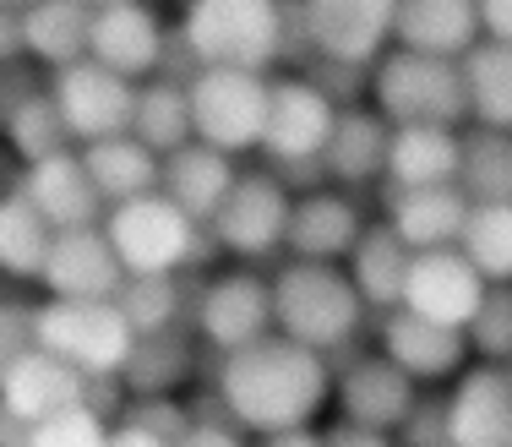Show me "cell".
Here are the masks:
<instances>
[{"mask_svg": "<svg viewBox=\"0 0 512 447\" xmlns=\"http://www.w3.org/2000/svg\"><path fill=\"white\" fill-rule=\"evenodd\" d=\"M267 77L273 71H235V66H197L186 77L191 99V137L207 148L256 153L262 148V120H267Z\"/></svg>", "mask_w": 512, "mask_h": 447, "instance_id": "cell-6", "label": "cell"}, {"mask_svg": "<svg viewBox=\"0 0 512 447\" xmlns=\"http://www.w3.org/2000/svg\"><path fill=\"white\" fill-rule=\"evenodd\" d=\"M17 180H22V159L6 148V142H0V197H6V191H17Z\"/></svg>", "mask_w": 512, "mask_h": 447, "instance_id": "cell-51", "label": "cell"}, {"mask_svg": "<svg viewBox=\"0 0 512 447\" xmlns=\"http://www.w3.org/2000/svg\"><path fill=\"white\" fill-rule=\"evenodd\" d=\"M393 442L398 447H453V442H447V398L431 393V388H420V393H414V404H409V415L398 420Z\"/></svg>", "mask_w": 512, "mask_h": 447, "instance_id": "cell-41", "label": "cell"}, {"mask_svg": "<svg viewBox=\"0 0 512 447\" xmlns=\"http://www.w3.org/2000/svg\"><path fill=\"white\" fill-rule=\"evenodd\" d=\"M256 447H322V431L311 426H289V431H267Z\"/></svg>", "mask_w": 512, "mask_h": 447, "instance_id": "cell-49", "label": "cell"}, {"mask_svg": "<svg viewBox=\"0 0 512 447\" xmlns=\"http://www.w3.org/2000/svg\"><path fill=\"white\" fill-rule=\"evenodd\" d=\"M88 6H109V0H88Z\"/></svg>", "mask_w": 512, "mask_h": 447, "instance_id": "cell-53", "label": "cell"}, {"mask_svg": "<svg viewBox=\"0 0 512 447\" xmlns=\"http://www.w3.org/2000/svg\"><path fill=\"white\" fill-rule=\"evenodd\" d=\"M393 44L398 50L463 60L480 44V6L474 0H398Z\"/></svg>", "mask_w": 512, "mask_h": 447, "instance_id": "cell-23", "label": "cell"}, {"mask_svg": "<svg viewBox=\"0 0 512 447\" xmlns=\"http://www.w3.org/2000/svg\"><path fill=\"white\" fill-rule=\"evenodd\" d=\"M365 208L355 191L344 186H311L295 191L289 208V229H284V251L306 262H344L355 251V240L365 235Z\"/></svg>", "mask_w": 512, "mask_h": 447, "instance_id": "cell-17", "label": "cell"}, {"mask_svg": "<svg viewBox=\"0 0 512 447\" xmlns=\"http://www.w3.org/2000/svg\"><path fill=\"white\" fill-rule=\"evenodd\" d=\"M289 208H295V191L273 175V169H240L235 186H229L224 208L207 224V240H213L224 257L235 262H267L273 251H284V229H289Z\"/></svg>", "mask_w": 512, "mask_h": 447, "instance_id": "cell-8", "label": "cell"}, {"mask_svg": "<svg viewBox=\"0 0 512 447\" xmlns=\"http://www.w3.org/2000/svg\"><path fill=\"white\" fill-rule=\"evenodd\" d=\"M175 39L191 66L273 71L289 55L311 60L295 0H186Z\"/></svg>", "mask_w": 512, "mask_h": 447, "instance_id": "cell-2", "label": "cell"}, {"mask_svg": "<svg viewBox=\"0 0 512 447\" xmlns=\"http://www.w3.org/2000/svg\"><path fill=\"white\" fill-rule=\"evenodd\" d=\"M338 104L306 77V71H289V77H267V120H262V159L267 164H311L322 159L327 137H333Z\"/></svg>", "mask_w": 512, "mask_h": 447, "instance_id": "cell-11", "label": "cell"}, {"mask_svg": "<svg viewBox=\"0 0 512 447\" xmlns=\"http://www.w3.org/2000/svg\"><path fill=\"white\" fill-rule=\"evenodd\" d=\"M371 306L360 300L355 279L344 273V262H306L289 257L273 273V328L295 344L316 349V355L338 360L360 344Z\"/></svg>", "mask_w": 512, "mask_h": 447, "instance_id": "cell-3", "label": "cell"}, {"mask_svg": "<svg viewBox=\"0 0 512 447\" xmlns=\"http://www.w3.org/2000/svg\"><path fill=\"white\" fill-rule=\"evenodd\" d=\"M458 66H463V93H469V120L512 131V44L480 39Z\"/></svg>", "mask_w": 512, "mask_h": 447, "instance_id": "cell-32", "label": "cell"}, {"mask_svg": "<svg viewBox=\"0 0 512 447\" xmlns=\"http://www.w3.org/2000/svg\"><path fill=\"white\" fill-rule=\"evenodd\" d=\"M99 224H104V235H109V246H115L126 273H186L213 246L207 229L197 219H186L164 191H142V197L109 202Z\"/></svg>", "mask_w": 512, "mask_h": 447, "instance_id": "cell-5", "label": "cell"}, {"mask_svg": "<svg viewBox=\"0 0 512 447\" xmlns=\"http://www.w3.org/2000/svg\"><path fill=\"white\" fill-rule=\"evenodd\" d=\"M50 88V71L44 66H33L28 55H17V60H0V131H6V120L22 110V104L33 99V93H44Z\"/></svg>", "mask_w": 512, "mask_h": 447, "instance_id": "cell-42", "label": "cell"}, {"mask_svg": "<svg viewBox=\"0 0 512 447\" xmlns=\"http://www.w3.org/2000/svg\"><path fill=\"white\" fill-rule=\"evenodd\" d=\"M180 6H186V0H180Z\"/></svg>", "mask_w": 512, "mask_h": 447, "instance_id": "cell-55", "label": "cell"}, {"mask_svg": "<svg viewBox=\"0 0 512 447\" xmlns=\"http://www.w3.org/2000/svg\"><path fill=\"white\" fill-rule=\"evenodd\" d=\"M0 6H17V11H28V6H33V0H0Z\"/></svg>", "mask_w": 512, "mask_h": 447, "instance_id": "cell-52", "label": "cell"}, {"mask_svg": "<svg viewBox=\"0 0 512 447\" xmlns=\"http://www.w3.org/2000/svg\"><path fill=\"white\" fill-rule=\"evenodd\" d=\"M235 175H240V164L229 159V153H218V148H207V142L191 137L186 148L164 153V164H158V191H164L186 219H197L207 229L213 213L224 208Z\"/></svg>", "mask_w": 512, "mask_h": 447, "instance_id": "cell-21", "label": "cell"}, {"mask_svg": "<svg viewBox=\"0 0 512 447\" xmlns=\"http://www.w3.org/2000/svg\"><path fill=\"white\" fill-rule=\"evenodd\" d=\"M213 404L224 409V420H235L240 431H256V437L311 426L333 404V360L273 328L256 344L218 355Z\"/></svg>", "mask_w": 512, "mask_h": 447, "instance_id": "cell-1", "label": "cell"}, {"mask_svg": "<svg viewBox=\"0 0 512 447\" xmlns=\"http://www.w3.org/2000/svg\"><path fill=\"white\" fill-rule=\"evenodd\" d=\"M131 137L148 142V148L164 159V153L186 148L191 142V99H186V77H158L137 82V110H131Z\"/></svg>", "mask_w": 512, "mask_h": 447, "instance_id": "cell-31", "label": "cell"}, {"mask_svg": "<svg viewBox=\"0 0 512 447\" xmlns=\"http://www.w3.org/2000/svg\"><path fill=\"white\" fill-rule=\"evenodd\" d=\"M82 164H88V180L93 191L109 202H126V197H142V191H158V153L148 142H137L131 131H120V137H104V142H88V148H77Z\"/></svg>", "mask_w": 512, "mask_h": 447, "instance_id": "cell-30", "label": "cell"}, {"mask_svg": "<svg viewBox=\"0 0 512 447\" xmlns=\"http://www.w3.org/2000/svg\"><path fill=\"white\" fill-rule=\"evenodd\" d=\"M480 6V39L512 44V0H474Z\"/></svg>", "mask_w": 512, "mask_h": 447, "instance_id": "cell-46", "label": "cell"}, {"mask_svg": "<svg viewBox=\"0 0 512 447\" xmlns=\"http://www.w3.org/2000/svg\"><path fill=\"white\" fill-rule=\"evenodd\" d=\"M17 191L39 208V219L50 229H82V224L104 219V197L93 191L88 164H82L77 148H60V153H50V159L22 164Z\"/></svg>", "mask_w": 512, "mask_h": 447, "instance_id": "cell-20", "label": "cell"}, {"mask_svg": "<svg viewBox=\"0 0 512 447\" xmlns=\"http://www.w3.org/2000/svg\"><path fill=\"white\" fill-rule=\"evenodd\" d=\"M109 426H115V420H109L99 404L82 398V404H66V409H55V415L33 420L28 447H104Z\"/></svg>", "mask_w": 512, "mask_h": 447, "instance_id": "cell-39", "label": "cell"}, {"mask_svg": "<svg viewBox=\"0 0 512 447\" xmlns=\"http://www.w3.org/2000/svg\"><path fill=\"white\" fill-rule=\"evenodd\" d=\"M191 371H197V344L180 328H164V333H142L131 344L115 382L126 388V398H164V393L186 388Z\"/></svg>", "mask_w": 512, "mask_h": 447, "instance_id": "cell-28", "label": "cell"}, {"mask_svg": "<svg viewBox=\"0 0 512 447\" xmlns=\"http://www.w3.org/2000/svg\"><path fill=\"white\" fill-rule=\"evenodd\" d=\"M126 415L137 420V426L158 431V437H169V442H175L180 431L191 426V409L180 404V393H164V398H131V404H126Z\"/></svg>", "mask_w": 512, "mask_h": 447, "instance_id": "cell-43", "label": "cell"}, {"mask_svg": "<svg viewBox=\"0 0 512 447\" xmlns=\"http://www.w3.org/2000/svg\"><path fill=\"white\" fill-rule=\"evenodd\" d=\"M382 219L409 251L458 246L463 219H469V197L458 186H387Z\"/></svg>", "mask_w": 512, "mask_h": 447, "instance_id": "cell-22", "label": "cell"}, {"mask_svg": "<svg viewBox=\"0 0 512 447\" xmlns=\"http://www.w3.org/2000/svg\"><path fill=\"white\" fill-rule=\"evenodd\" d=\"M39 344V300L0 295V377Z\"/></svg>", "mask_w": 512, "mask_h": 447, "instance_id": "cell-40", "label": "cell"}, {"mask_svg": "<svg viewBox=\"0 0 512 447\" xmlns=\"http://www.w3.org/2000/svg\"><path fill=\"white\" fill-rule=\"evenodd\" d=\"M17 55H22V11L0 6V60H17Z\"/></svg>", "mask_w": 512, "mask_h": 447, "instance_id": "cell-48", "label": "cell"}, {"mask_svg": "<svg viewBox=\"0 0 512 447\" xmlns=\"http://www.w3.org/2000/svg\"><path fill=\"white\" fill-rule=\"evenodd\" d=\"M93 6L88 0H33L22 11V55L44 71H60L88 55Z\"/></svg>", "mask_w": 512, "mask_h": 447, "instance_id": "cell-27", "label": "cell"}, {"mask_svg": "<svg viewBox=\"0 0 512 447\" xmlns=\"http://www.w3.org/2000/svg\"><path fill=\"white\" fill-rule=\"evenodd\" d=\"M447 442L453 447H512V377L507 366L458 371V388L447 393Z\"/></svg>", "mask_w": 512, "mask_h": 447, "instance_id": "cell-19", "label": "cell"}, {"mask_svg": "<svg viewBox=\"0 0 512 447\" xmlns=\"http://www.w3.org/2000/svg\"><path fill=\"white\" fill-rule=\"evenodd\" d=\"M480 295H485V273L458 246H431V251H414L409 257L404 300L398 306L420 311L431 322H447V328H469Z\"/></svg>", "mask_w": 512, "mask_h": 447, "instance_id": "cell-16", "label": "cell"}, {"mask_svg": "<svg viewBox=\"0 0 512 447\" xmlns=\"http://www.w3.org/2000/svg\"><path fill=\"white\" fill-rule=\"evenodd\" d=\"M0 142H6V148L17 153L22 164H33V159H50V153L71 148V137H66V126H60V110H55L50 88H44V93H33V99H28L17 115L6 120V131H0Z\"/></svg>", "mask_w": 512, "mask_h": 447, "instance_id": "cell-37", "label": "cell"}, {"mask_svg": "<svg viewBox=\"0 0 512 447\" xmlns=\"http://www.w3.org/2000/svg\"><path fill=\"white\" fill-rule=\"evenodd\" d=\"M376 349H382L404 377L420 382V388L458 377L463 360H469V338H463V328L431 322V317H420V311H409V306L382 311V322H376Z\"/></svg>", "mask_w": 512, "mask_h": 447, "instance_id": "cell-15", "label": "cell"}, {"mask_svg": "<svg viewBox=\"0 0 512 447\" xmlns=\"http://www.w3.org/2000/svg\"><path fill=\"white\" fill-rule=\"evenodd\" d=\"M409 257L414 251L404 246V240L387 229V219L365 224V235L355 240V251L344 257V273L355 279L360 300L382 317V311H393L398 300H404V273H409Z\"/></svg>", "mask_w": 512, "mask_h": 447, "instance_id": "cell-29", "label": "cell"}, {"mask_svg": "<svg viewBox=\"0 0 512 447\" xmlns=\"http://www.w3.org/2000/svg\"><path fill=\"white\" fill-rule=\"evenodd\" d=\"M50 300H115V289L126 284L115 246H109L104 224H82V229H55L50 251H44L39 279Z\"/></svg>", "mask_w": 512, "mask_h": 447, "instance_id": "cell-14", "label": "cell"}, {"mask_svg": "<svg viewBox=\"0 0 512 447\" xmlns=\"http://www.w3.org/2000/svg\"><path fill=\"white\" fill-rule=\"evenodd\" d=\"M322 447H398V442H393V431L360 426V420H338V426L322 431Z\"/></svg>", "mask_w": 512, "mask_h": 447, "instance_id": "cell-45", "label": "cell"}, {"mask_svg": "<svg viewBox=\"0 0 512 447\" xmlns=\"http://www.w3.org/2000/svg\"><path fill=\"white\" fill-rule=\"evenodd\" d=\"M28 420H22V415H11V409L6 404H0V447H28Z\"/></svg>", "mask_w": 512, "mask_h": 447, "instance_id": "cell-50", "label": "cell"}, {"mask_svg": "<svg viewBox=\"0 0 512 447\" xmlns=\"http://www.w3.org/2000/svg\"><path fill=\"white\" fill-rule=\"evenodd\" d=\"M393 11L398 0H295L300 33L316 60L338 66H376L393 44Z\"/></svg>", "mask_w": 512, "mask_h": 447, "instance_id": "cell-10", "label": "cell"}, {"mask_svg": "<svg viewBox=\"0 0 512 447\" xmlns=\"http://www.w3.org/2000/svg\"><path fill=\"white\" fill-rule=\"evenodd\" d=\"M175 447H251L240 437L235 420H207V415H191V426L175 437Z\"/></svg>", "mask_w": 512, "mask_h": 447, "instance_id": "cell-44", "label": "cell"}, {"mask_svg": "<svg viewBox=\"0 0 512 447\" xmlns=\"http://www.w3.org/2000/svg\"><path fill=\"white\" fill-rule=\"evenodd\" d=\"M458 191L469 202H512V131H496V126L463 131Z\"/></svg>", "mask_w": 512, "mask_h": 447, "instance_id": "cell-33", "label": "cell"}, {"mask_svg": "<svg viewBox=\"0 0 512 447\" xmlns=\"http://www.w3.org/2000/svg\"><path fill=\"white\" fill-rule=\"evenodd\" d=\"M50 99L60 110V126H66L71 148H88V142H104V137L131 131L137 82L82 55V60H71V66L50 71Z\"/></svg>", "mask_w": 512, "mask_h": 447, "instance_id": "cell-9", "label": "cell"}, {"mask_svg": "<svg viewBox=\"0 0 512 447\" xmlns=\"http://www.w3.org/2000/svg\"><path fill=\"white\" fill-rule=\"evenodd\" d=\"M458 251L485 273V284H512V202H469Z\"/></svg>", "mask_w": 512, "mask_h": 447, "instance_id": "cell-35", "label": "cell"}, {"mask_svg": "<svg viewBox=\"0 0 512 447\" xmlns=\"http://www.w3.org/2000/svg\"><path fill=\"white\" fill-rule=\"evenodd\" d=\"M371 110L387 126H463L469 120L463 66L387 44L382 60L371 66Z\"/></svg>", "mask_w": 512, "mask_h": 447, "instance_id": "cell-4", "label": "cell"}, {"mask_svg": "<svg viewBox=\"0 0 512 447\" xmlns=\"http://www.w3.org/2000/svg\"><path fill=\"white\" fill-rule=\"evenodd\" d=\"M104 447H175V442L158 437V431H148V426H137L131 415H120L115 426H109V442Z\"/></svg>", "mask_w": 512, "mask_h": 447, "instance_id": "cell-47", "label": "cell"}, {"mask_svg": "<svg viewBox=\"0 0 512 447\" xmlns=\"http://www.w3.org/2000/svg\"><path fill=\"white\" fill-rule=\"evenodd\" d=\"M131 344L137 333L115 300H39V349L77 366L88 382L120 377Z\"/></svg>", "mask_w": 512, "mask_h": 447, "instance_id": "cell-7", "label": "cell"}, {"mask_svg": "<svg viewBox=\"0 0 512 447\" xmlns=\"http://www.w3.org/2000/svg\"><path fill=\"white\" fill-rule=\"evenodd\" d=\"M420 382L404 377L393 360L376 349V355H338L333 360V398H338V415L344 420H360V426H376V431H398V420L409 415Z\"/></svg>", "mask_w": 512, "mask_h": 447, "instance_id": "cell-18", "label": "cell"}, {"mask_svg": "<svg viewBox=\"0 0 512 447\" xmlns=\"http://www.w3.org/2000/svg\"><path fill=\"white\" fill-rule=\"evenodd\" d=\"M82 398H88V377H82L77 366H66L60 355H50V349H39V344L0 377V404H6L11 415H22L28 426L44 415H55V409H66V404H82Z\"/></svg>", "mask_w": 512, "mask_h": 447, "instance_id": "cell-25", "label": "cell"}, {"mask_svg": "<svg viewBox=\"0 0 512 447\" xmlns=\"http://www.w3.org/2000/svg\"><path fill=\"white\" fill-rule=\"evenodd\" d=\"M197 338L213 355H229L240 344H256L262 333H273V279L240 262L229 273H213L197 289Z\"/></svg>", "mask_w": 512, "mask_h": 447, "instance_id": "cell-12", "label": "cell"}, {"mask_svg": "<svg viewBox=\"0 0 512 447\" xmlns=\"http://www.w3.org/2000/svg\"><path fill=\"white\" fill-rule=\"evenodd\" d=\"M115 306L137 338L164 333V328H180L186 289H180V273H126V284L115 289Z\"/></svg>", "mask_w": 512, "mask_h": 447, "instance_id": "cell-36", "label": "cell"}, {"mask_svg": "<svg viewBox=\"0 0 512 447\" xmlns=\"http://www.w3.org/2000/svg\"><path fill=\"white\" fill-rule=\"evenodd\" d=\"M50 235L55 229L39 219L22 191H6L0 197V279L11 284H33L44 268V251H50Z\"/></svg>", "mask_w": 512, "mask_h": 447, "instance_id": "cell-34", "label": "cell"}, {"mask_svg": "<svg viewBox=\"0 0 512 447\" xmlns=\"http://www.w3.org/2000/svg\"><path fill=\"white\" fill-rule=\"evenodd\" d=\"M463 338H469V349L480 360L507 366L512 360V284H485V295H480V306H474Z\"/></svg>", "mask_w": 512, "mask_h": 447, "instance_id": "cell-38", "label": "cell"}, {"mask_svg": "<svg viewBox=\"0 0 512 447\" xmlns=\"http://www.w3.org/2000/svg\"><path fill=\"white\" fill-rule=\"evenodd\" d=\"M458 126H393L387 137V186H458Z\"/></svg>", "mask_w": 512, "mask_h": 447, "instance_id": "cell-26", "label": "cell"}, {"mask_svg": "<svg viewBox=\"0 0 512 447\" xmlns=\"http://www.w3.org/2000/svg\"><path fill=\"white\" fill-rule=\"evenodd\" d=\"M88 60H99V66L120 71L131 82L158 77L169 60V28L153 11V0H109V6H93Z\"/></svg>", "mask_w": 512, "mask_h": 447, "instance_id": "cell-13", "label": "cell"}, {"mask_svg": "<svg viewBox=\"0 0 512 447\" xmlns=\"http://www.w3.org/2000/svg\"><path fill=\"white\" fill-rule=\"evenodd\" d=\"M387 137H393V126H387L376 110H365V104H344L333 120V137H327L322 148V169L333 186L344 191H365L382 180L387 169Z\"/></svg>", "mask_w": 512, "mask_h": 447, "instance_id": "cell-24", "label": "cell"}, {"mask_svg": "<svg viewBox=\"0 0 512 447\" xmlns=\"http://www.w3.org/2000/svg\"><path fill=\"white\" fill-rule=\"evenodd\" d=\"M507 377H512V360H507Z\"/></svg>", "mask_w": 512, "mask_h": 447, "instance_id": "cell-54", "label": "cell"}]
</instances>
